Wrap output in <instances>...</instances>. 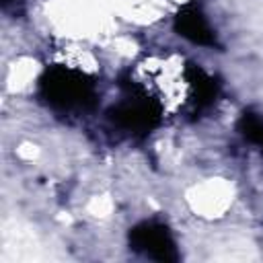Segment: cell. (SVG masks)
Returning <instances> with one entry per match:
<instances>
[{"mask_svg": "<svg viewBox=\"0 0 263 263\" xmlns=\"http://www.w3.org/2000/svg\"><path fill=\"white\" fill-rule=\"evenodd\" d=\"M238 132L249 140L251 144L263 148V119L251 111H245L238 119Z\"/></svg>", "mask_w": 263, "mask_h": 263, "instance_id": "obj_6", "label": "cell"}, {"mask_svg": "<svg viewBox=\"0 0 263 263\" xmlns=\"http://www.w3.org/2000/svg\"><path fill=\"white\" fill-rule=\"evenodd\" d=\"M175 31L189 39L191 43H197V45H205V47H216L218 41H216V35L212 31V27L208 25V18L203 16L199 4L195 2H189L185 4L177 16H175Z\"/></svg>", "mask_w": 263, "mask_h": 263, "instance_id": "obj_4", "label": "cell"}, {"mask_svg": "<svg viewBox=\"0 0 263 263\" xmlns=\"http://www.w3.org/2000/svg\"><path fill=\"white\" fill-rule=\"evenodd\" d=\"M12 2H16V0H2V6H4V8H8Z\"/></svg>", "mask_w": 263, "mask_h": 263, "instance_id": "obj_7", "label": "cell"}, {"mask_svg": "<svg viewBox=\"0 0 263 263\" xmlns=\"http://www.w3.org/2000/svg\"><path fill=\"white\" fill-rule=\"evenodd\" d=\"M129 247L136 253L162 263H173L179 259V251L168 228L154 220L140 222L129 230Z\"/></svg>", "mask_w": 263, "mask_h": 263, "instance_id": "obj_2", "label": "cell"}, {"mask_svg": "<svg viewBox=\"0 0 263 263\" xmlns=\"http://www.w3.org/2000/svg\"><path fill=\"white\" fill-rule=\"evenodd\" d=\"M187 82L193 88V101L197 105V109L210 107L216 97H218V84L212 76H208L199 66H187Z\"/></svg>", "mask_w": 263, "mask_h": 263, "instance_id": "obj_5", "label": "cell"}, {"mask_svg": "<svg viewBox=\"0 0 263 263\" xmlns=\"http://www.w3.org/2000/svg\"><path fill=\"white\" fill-rule=\"evenodd\" d=\"M39 90L47 105L64 111L90 109L97 99L92 80L86 74L66 66L49 68L41 78Z\"/></svg>", "mask_w": 263, "mask_h": 263, "instance_id": "obj_1", "label": "cell"}, {"mask_svg": "<svg viewBox=\"0 0 263 263\" xmlns=\"http://www.w3.org/2000/svg\"><path fill=\"white\" fill-rule=\"evenodd\" d=\"M111 121L132 134H148L150 129H154L160 121V111L154 105V101H150L148 97L142 95H132L127 101L119 103L117 107H113L109 111Z\"/></svg>", "mask_w": 263, "mask_h": 263, "instance_id": "obj_3", "label": "cell"}]
</instances>
